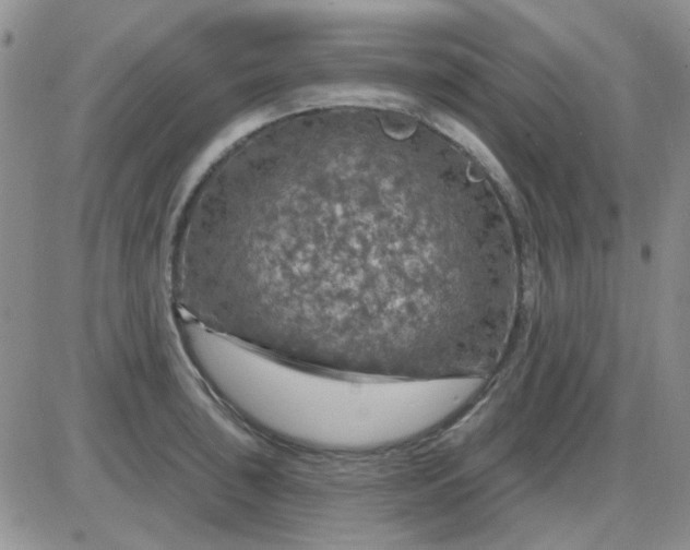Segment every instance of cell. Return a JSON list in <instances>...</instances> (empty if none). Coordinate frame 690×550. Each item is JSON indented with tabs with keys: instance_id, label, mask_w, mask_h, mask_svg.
Masks as SVG:
<instances>
[{
	"instance_id": "1",
	"label": "cell",
	"mask_w": 690,
	"mask_h": 550,
	"mask_svg": "<svg viewBox=\"0 0 690 550\" xmlns=\"http://www.w3.org/2000/svg\"><path fill=\"white\" fill-rule=\"evenodd\" d=\"M344 144L269 128L229 148L185 210L174 294L197 323L278 358L418 378L450 333L448 267L406 242L390 151Z\"/></svg>"
},
{
	"instance_id": "2",
	"label": "cell",
	"mask_w": 690,
	"mask_h": 550,
	"mask_svg": "<svg viewBox=\"0 0 690 550\" xmlns=\"http://www.w3.org/2000/svg\"><path fill=\"white\" fill-rule=\"evenodd\" d=\"M188 350L205 379L262 429L293 443L366 452L423 437L474 395L464 378L328 371L275 357L207 328Z\"/></svg>"
}]
</instances>
